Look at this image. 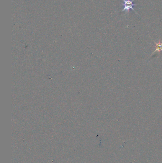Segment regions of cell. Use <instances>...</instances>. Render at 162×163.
I'll return each instance as SVG.
<instances>
[{
    "mask_svg": "<svg viewBox=\"0 0 162 163\" xmlns=\"http://www.w3.org/2000/svg\"><path fill=\"white\" fill-rule=\"evenodd\" d=\"M122 1H123V3L122 4V6H123V9L121 12H126L127 13H128L130 11V10L131 9L135 13L138 14L133 8V6H135L137 5V4H133V1H134V0H122Z\"/></svg>",
    "mask_w": 162,
    "mask_h": 163,
    "instance_id": "obj_1",
    "label": "cell"
},
{
    "mask_svg": "<svg viewBox=\"0 0 162 163\" xmlns=\"http://www.w3.org/2000/svg\"><path fill=\"white\" fill-rule=\"evenodd\" d=\"M155 43H156V49L155 50V51H154L153 54L156 51H162V43L161 42V41H160L158 43H156L155 42Z\"/></svg>",
    "mask_w": 162,
    "mask_h": 163,
    "instance_id": "obj_2",
    "label": "cell"
}]
</instances>
